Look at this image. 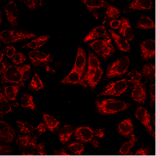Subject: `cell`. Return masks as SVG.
<instances>
[{
    "label": "cell",
    "mask_w": 156,
    "mask_h": 156,
    "mask_svg": "<svg viewBox=\"0 0 156 156\" xmlns=\"http://www.w3.org/2000/svg\"><path fill=\"white\" fill-rule=\"evenodd\" d=\"M31 66L29 65L16 66L9 65L2 74H1L2 83H13L19 86H25L24 83L28 79Z\"/></svg>",
    "instance_id": "1"
},
{
    "label": "cell",
    "mask_w": 156,
    "mask_h": 156,
    "mask_svg": "<svg viewBox=\"0 0 156 156\" xmlns=\"http://www.w3.org/2000/svg\"><path fill=\"white\" fill-rule=\"evenodd\" d=\"M95 104L96 108L99 114L103 115L117 114L127 110L131 106L130 103L113 99L96 101Z\"/></svg>",
    "instance_id": "2"
},
{
    "label": "cell",
    "mask_w": 156,
    "mask_h": 156,
    "mask_svg": "<svg viewBox=\"0 0 156 156\" xmlns=\"http://www.w3.org/2000/svg\"><path fill=\"white\" fill-rule=\"evenodd\" d=\"M36 36V34L25 30H6L1 32L0 39L4 43H10L26 41Z\"/></svg>",
    "instance_id": "3"
},
{
    "label": "cell",
    "mask_w": 156,
    "mask_h": 156,
    "mask_svg": "<svg viewBox=\"0 0 156 156\" xmlns=\"http://www.w3.org/2000/svg\"><path fill=\"white\" fill-rule=\"evenodd\" d=\"M129 65V57L124 56L111 64L107 70L106 79L120 76L128 71Z\"/></svg>",
    "instance_id": "4"
},
{
    "label": "cell",
    "mask_w": 156,
    "mask_h": 156,
    "mask_svg": "<svg viewBox=\"0 0 156 156\" xmlns=\"http://www.w3.org/2000/svg\"><path fill=\"white\" fill-rule=\"evenodd\" d=\"M93 50L104 59L111 57L115 53V48L110 38L97 40L89 43Z\"/></svg>",
    "instance_id": "5"
},
{
    "label": "cell",
    "mask_w": 156,
    "mask_h": 156,
    "mask_svg": "<svg viewBox=\"0 0 156 156\" xmlns=\"http://www.w3.org/2000/svg\"><path fill=\"white\" fill-rule=\"evenodd\" d=\"M128 88V82L125 79L117 82H111L105 87L103 91L97 97L105 95L120 96L126 91Z\"/></svg>",
    "instance_id": "6"
},
{
    "label": "cell",
    "mask_w": 156,
    "mask_h": 156,
    "mask_svg": "<svg viewBox=\"0 0 156 156\" xmlns=\"http://www.w3.org/2000/svg\"><path fill=\"white\" fill-rule=\"evenodd\" d=\"M75 139L83 143H91L94 148L99 146V143L97 139L94 138V131L89 127H79L76 128L75 131Z\"/></svg>",
    "instance_id": "7"
},
{
    "label": "cell",
    "mask_w": 156,
    "mask_h": 156,
    "mask_svg": "<svg viewBox=\"0 0 156 156\" xmlns=\"http://www.w3.org/2000/svg\"><path fill=\"white\" fill-rule=\"evenodd\" d=\"M140 50L143 60H148L156 57V41L147 39L140 43Z\"/></svg>",
    "instance_id": "8"
},
{
    "label": "cell",
    "mask_w": 156,
    "mask_h": 156,
    "mask_svg": "<svg viewBox=\"0 0 156 156\" xmlns=\"http://www.w3.org/2000/svg\"><path fill=\"white\" fill-rule=\"evenodd\" d=\"M135 116L144 125L149 134L155 138V131H154L152 128L151 123V115L148 111L142 107H138L136 110Z\"/></svg>",
    "instance_id": "9"
},
{
    "label": "cell",
    "mask_w": 156,
    "mask_h": 156,
    "mask_svg": "<svg viewBox=\"0 0 156 156\" xmlns=\"http://www.w3.org/2000/svg\"><path fill=\"white\" fill-rule=\"evenodd\" d=\"M30 60L34 66H44L52 62V56L50 54L41 52L37 51L29 53Z\"/></svg>",
    "instance_id": "10"
},
{
    "label": "cell",
    "mask_w": 156,
    "mask_h": 156,
    "mask_svg": "<svg viewBox=\"0 0 156 156\" xmlns=\"http://www.w3.org/2000/svg\"><path fill=\"white\" fill-rule=\"evenodd\" d=\"M60 83L64 84H70L80 85L84 87L85 88H88L87 85L83 80V75L74 68L72 69L70 74L60 81Z\"/></svg>",
    "instance_id": "11"
},
{
    "label": "cell",
    "mask_w": 156,
    "mask_h": 156,
    "mask_svg": "<svg viewBox=\"0 0 156 156\" xmlns=\"http://www.w3.org/2000/svg\"><path fill=\"white\" fill-rule=\"evenodd\" d=\"M16 133L10 125L4 121H0V138L1 140L5 143L13 142Z\"/></svg>",
    "instance_id": "12"
},
{
    "label": "cell",
    "mask_w": 156,
    "mask_h": 156,
    "mask_svg": "<svg viewBox=\"0 0 156 156\" xmlns=\"http://www.w3.org/2000/svg\"><path fill=\"white\" fill-rule=\"evenodd\" d=\"M4 9L11 27L13 28L16 27L18 23V13L15 2L11 1L4 7Z\"/></svg>",
    "instance_id": "13"
},
{
    "label": "cell",
    "mask_w": 156,
    "mask_h": 156,
    "mask_svg": "<svg viewBox=\"0 0 156 156\" xmlns=\"http://www.w3.org/2000/svg\"><path fill=\"white\" fill-rule=\"evenodd\" d=\"M100 68V61L96 55L92 52L89 53L88 68L87 72L83 78L84 82H88L96 70Z\"/></svg>",
    "instance_id": "14"
},
{
    "label": "cell",
    "mask_w": 156,
    "mask_h": 156,
    "mask_svg": "<svg viewBox=\"0 0 156 156\" xmlns=\"http://www.w3.org/2000/svg\"><path fill=\"white\" fill-rule=\"evenodd\" d=\"M152 2L150 0H135L125 9V13L133 10H150L153 8Z\"/></svg>",
    "instance_id": "15"
},
{
    "label": "cell",
    "mask_w": 156,
    "mask_h": 156,
    "mask_svg": "<svg viewBox=\"0 0 156 156\" xmlns=\"http://www.w3.org/2000/svg\"><path fill=\"white\" fill-rule=\"evenodd\" d=\"M86 64L87 56L85 51L80 47H78L77 56L74 68L83 75L85 71Z\"/></svg>",
    "instance_id": "16"
},
{
    "label": "cell",
    "mask_w": 156,
    "mask_h": 156,
    "mask_svg": "<svg viewBox=\"0 0 156 156\" xmlns=\"http://www.w3.org/2000/svg\"><path fill=\"white\" fill-rule=\"evenodd\" d=\"M132 97L135 102L144 103L146 99V89L144 84H138L133 85Z\"/></svg>",
    "instance_id": "17"
},
{
    "label": "cell",
    "mask_w": 156,
    "mask_h": 156,
    "mask_svg": "<svg viewBox=\"0 0 156 156\" xmlns=\"http://www.w3.org/2000/svg\"><path fill=\"white\" fill-rule=\"evenodd\" d=\"M119 33L125 38L131 41L134 38L133 29L131 28L129 21L127 18H122L120 27L119 28Z\"/></svg>",
    "instance_id": "18"
},
{
    "label": "cell",
    "mask_w": 156,
    "mask_h": 156,
    "mask_svg": "<svg viewBox=\"0 0 156 156\" xmlns=\"http://www.w3.org/2000/svg\"><path fill=\"white\" fill-rule=\"evenodd\" d=\"M117 128L121 135L124 136L126 138H129L134 132V126L130 118L121 122Z\"/></svg>",
    "instance_id": "19"
},
{
    "label": "cell",
    "mask_w": 156,
    "mask_h": 156,
    "mask_svg": "<svg viewBox=\"0 0 156 156\" xmlns=\"http://www.w3.org/2000/svg\"><path fill=\"white\" fill-rule=\"evenodd\" d=\"M111 36L112 38L114 39V41L116 44L117 47L119 48V50L121 51L129 52L130 51V46L127 40L124 37H122L119 36L114 31L109 29Z\"/></svg>",
    "instance_id": "20"
},
{
    "label": "cell",
    "mask_w": 156,
    "mask_h": 156,
    "mask_svg": "<svg viewBox=\"0 0 156 156\" xmlns=\"http://www.w3.org/2000/svg\"><path fill=\"white\" fill-rule=\"evenodd\" d=\"M103 37H108L106 29L105 26H99L89 33L84 39V42L87 43L89 41Z\"/></svg>",
    "instance_id": "21"
},
{
    "label": "cell",
    "mask_w": 156,
    "mask_h": 156,
    "mask_svg": "<svg viewBox=\"0 0 156 156\" xmlns=\"http://www.w3.org/2000/svg\"><path fill=\"white\" fill-rule=\"evenodd\" d=\"M82 2L86 5L89 12H93L101 8H106L109 4L103 0H83Z\"/></svg>",
    "instance_id": "22"
},
{
    "label": "cell",
    "mask_w": 156,
    "mask_h": 156,
    "mask_svg": "<svg viewBox=\"0 0 156 156\" xmlns=\"http://www.w3.org/2000/svg\"><path fill=\"white\" fill-rule=\"evenodd\" d=\"M125 79L127 82L132 83L133 85L138 84H145L147 82V78L146 76L140 74L136 70L129 73L126 76Z\"/></svg>",
    "instance_id": "23"
},
{
    "label": "cell",
    "mask_w": 156,
    "mask_h": 156,
    "mask_svg": "<svg viewBox=\"0 0 156 156\" xmlns=\"http://www.w3.org/2000/svg\"><path fill=\"white\" fill-rule=\"evenodd\" d=\"M43 117L47 128L48 129V130L52 133H56L60 124V121L46 113L43 114Z\"/></svg>",
    "instance_id": "24"
},
{
    "label": "cell",
    "mask_w": 156,
    "mask_h": 156,
    "mask_svg": "<svg viewBox=\"0 0 156 156\" xmlns=\"http://www.w3.org/2000/svg\"><path fill=\"white\" fill-rule=\"evenodd\" d=\"M74 133L73 128L70 125H65L63 128L61 129L60 132L59 133V139L61 143L65 144L67 143L70 139L71 138V136Z\"/></svg>",
    "instance_id": "25"
},
{
    "label": "cell",
    "mask_w": 156,
    "mask_h": 156,
    "mask_svg": "<svg viewBox=\"0 0 156 156\" xmlns=\"http://www.w3.org/2000/svg\"><path fill=\"white\" fill-rule=\"evenodd\" d=\"M136 28L138 29H149L155 28V23L151 19L147 16H142L139 20Z\"/></svg>",
    "instance_id": "26"
},
{
    "label": "cell",
    "mask_w": 156,
    "mask_h": 156,
    "mask_svg": "<svg viewBox=\"0 0 156 156\" xmlns=\"http://www.w3.org/2000/svg\"><path fill=\"white\" fill-rule=\"evenodd\" d=\"M132 138L129 142L125 143L123 146L121 147L119 153L122 155H133V153L130 152V150L131 148L134 146L135 143L138 140L139 137L135 138V136L132 134Z\"/></svg>",
    "instance_id": "27"
},
{
    "label": "cell",
    "mask_w": 156,
    "mask_h": 156,
    "mask_svg": "<svg viewBox=\"0 0 156 156\" xmlns=\"http://www.w3.org/2000/svg\"><path fill=\"white\" fill-rule=\"evenodd\" d=\"M0 114L1 116H3L4 115L12 112L10 104L6 99V96L4 95V93L2 92L0 93Z\"/></svg>",
    "instance_id": "28"
},
{
    "label": "cell",
    "mask_w": 156,
    "mask_h": 156,
    "mask_svg": "<svg viewBox=\"0 0 156 156\" xmlns=\"http://www.w3.org/2000/svg\"><path fill=\"white\" fill-rule=\"evenodd\" d=\"M50 36H43L39 37V38L34 39L31 41L30 42L27 44L25 46L22 47L23 48H28L32 49H37L43 44H46L48 39H49Z\"/></svg>",
    "instance_id": "29"
},
{
    "label": "cell",
    "mask_w": 156,
    "mask_h": 156,
    "mask_svg": "<svg viewBox=\"0 0 156 156\" xmlns=\"http://www.w3.org/2000/svg\"><path fill=\"white\" fill-rule=\"evenodd\" d=\"M143 75L150 79L153 82L156 80V66L155 65L147 64L144 65L142 72Z\"/></svg>",
    "instance_id": "30"
},
{
    "label": "cell",
    "mask_w": 156,
    "mask_h": 156,
    "mask_svg": "<svg viewBox=\"0 0 156 156\" xmlns=\"http://www.w3.org/2000/svg\"><path fill=\"white\" fill-rule=\"evenodd\" d=\"M21 107L25 108L36 111V105L33 98L29 94H24L21 97Z\"/></svg>",
    "instance_id": "31"
},
{
    "label": "cell",
    "mask_w": 156,
    "mask_h": 156,
    "mask_svg": "<svg viewBox=\"0 0 156 156\" xmlns=\"http://www.w3.org/2000/svg\"><path fill=\"white\" fill-rule=\"evenodd\" d=\"M19 90H20L19 86H16V85L6 86L4 88L5 95L6 97L8 100L15 101L16 100V95Z\"/></svg>",
    "instance_id": "32"
},
{
    "label": "cell",
    "mask_w": 156,
    "mask_h": 156,
    "mask_svg": "<svg viewBox=\"0 0 156 156\" xmlns=\"http://www.w3.org/2000/svg\"><path fill=\"white\" fill-rule=\"evenodd\" d=\"M37 136L33 137L32 140L26 146L24 149L21 152V155L24 156H33L35 154L37 146Z\"/></svg>",
    "instance_id": "33"
},
{
    "label": "cell",
    "mask_w": 156,
    "mask_h": 156,
    "mask_svg": "<svg viewBox=\"0 0 156 156\" xmlns=\"http://www.w3.org/2000/svg\"><path fill=\"white\" fill-rule=\"evenodd\" d=\"M103 73V70L101 68L98 69L96 72L93 75L92 77L87 82L88 84L92 91H93L95 88L96 85H97L98 83L99 82L101 78H102V76Z\"/></svg>",
    "instance_id": "34"
},
{
    "label": "cell",
    "mask_w": 156,
    "mask_h": 156,
    "mask_svg": "<svg viewBox=\"0 0 156 156\" xmlns=\"http://www.w3.org/2000/svg\"><path fill=\"white\" fill-rule=\"evenodd\" d=\"M28 88L31 90L38 91L44 88V84L38 75L36 74L33 78H32V81L28 85Z\"/></svg>",
    "instance_id": "35"
},
{
    "label": "cell",
    "mask_w": 156,
    "mask_h": 156,
    "mask_svg": "<svg viewBox=\"0 0 156 156\" xmlns=\"http://www.w3.org/2000/svg\"><path fill=\"white\" fill-rule=\"evenodd\" d=\"M32 137L31 135H26V136H23V135H19L18 137V139L16 141V144L17 145L18 149L21 152L25 147L32 140Z\"/></svg>",
    "instance_id": "36"
},
{
    "label": "cell",
    "mask_w": 156,
    "mask_h": 156,
    "mask_svg": "<svg viewBox=\"0 0 156 156\" xmlns=\"http://www.w3.org/2000/svg\"><path fill=\"white\" fill-rule=\"evenodd\" d=\"M16 124L18 125L19 131L24 134H31L34 131V128L32 125L29 124L27 122H23L17 121Z\"/></svg>",
    "instance_id": "37"
},
{
    "label": "cell",
    "mask_w": 156,
    "mask_h": 156,
    "mask_svg": "<svg viewBox=\"0 0 156 156\" xmlns=\"http://www.w3.org/2000/svg\"><path fill=\"white\" fill-rule=\"evenodd\" d=\"M68 149L78 155H82L84 152V147L83 144L79 142L71 143L67 146Z\"/></svg>",
    "instance_id": "38"
},
{
    "label": "cell",
    "mask_w": 156,
    "mask_h": 156,
    "mask_svg": "<svg viewBox=\"0 0 156 156\" xmlns=\"http://www.w3.org/2000/svg\"><path fill=\"white\" fill-rule=\"evenodd\" d=\"M106 9V15L107 19H116L120 16V11L116 7L109 4Z\"/></svg>",
    "instance_id": "39"
},
{
    "label": "cell",
    "mask_w": 156,
    "mask_h": 156,
    "mask_svg": "<svg viewBox=\"0 0 156 156\" xmlns=\"http://www.w3.org/2000/svg\"><path fill=\"white\" fill-rule=\"evenodd\" d=\"M24 3L28 8L32 11L34 10L37 7L41 6L42 5V1L40 0H27L24 1Z\"/></svg>",
    "instance_id": "40"
},
{
    "label": "cell",
    "mask_w": 156,
    "mask_h": 156,
    "mask_svg": "<svg viewBox=\"0 0 156 156\" xmlns=\"http://www.w3.org/2000/svg\"><path fill=\"white\" fill-rule=\"evenodd\" d=\"M27 57L25 56V55L22 53H17L15 55L12 62L15 65H19V64H23L25 62Z\"/></svg>",
    "instance_id": "41"
},
{
    "label": "cell",
    "mask_w": 156,
    "mask_h": 156,
    "mask_svg": "<svg viewBox=\"0 0 156 156\" xmlns=\"http://www.w3.org/2000/svg\"><path fill=\"white\" fill-rule=\"evenodd\" d=\"M150 94L151 101L150 105L151 107H154L156 105V84L155 83L150 86Z\"/></svg>",
    "instance_id": "42"
},
{
    "label": "cell",
    "mask_w": 156,
    "mask_h": 156,
    "mask_svg": "<svg viewBox=\"0 0 156 156\" xmlns=\"http://www.w3.org/2000/svg\"><path fill=\"white\" fill-rule=\"evenodd\" d=\"M37 156H47L48 155L44 149V143H41L37 144L35 154Z\"/></svg>",
    "instance_id": "43"
},
{
    "label": "cell",
    "mask_w": 156,
    "mask_h": 156,
    "mask_svg": "<svg viewBox=\"0 0 156 156\" xmlns=\"http://www.w3.org/2000/svg\"><path fill=\"white\" fill-rule=\"evenodd\" d=\"M151 151H152V149L149 147H141L135 152V154L134 155L147 156L149 154Z\"/></svg>",
    "instance_id": "44"
},
{
    "label": "cell",
    "mask_w": 156,
    "mask_h": 156,
    "mask_svg": "<svg viewBox=\"0 0 156 156\" xmlns=\"http://www.w3.org/2000/svg\"><path fill=\"white\" fill-rule=\"evenodd\" d=\"M15 52H16L15 48L12 46H9L6 47L5 50V55L9 58H12L14 56Z\"/></svg>",
    "instance_id": "45"
},
{
    "label": "cell",
    "mask_w": 156,
    "mask_h": 156,
    "mask_svg": "<svg viewBox=\"0 0 156 156\" xmlns=\"http://www.w3.org/2000/svg\"><path fill=\"white\" fill-rule=\"evenodd\" d=\"M12 149L10 147L3 143H1L0 144V153L1 154H4L6 153H9L12 152Z\"/></svg>",
    "instance_id": "46"
},
{
    "label": "cell",
    "mask_w": 156,
    "mask_h": 156,
    "mask_svg": "<svg viewBox=\"0 0 156 156\" xmlns=\"http://www.w3.org/2000/svg\"><path fill=\"white\" fill-rule=\"evenodd\" d=\"M121 24V21L119 20H116V19H114V20H111V21H110V23L111 27L112 28L115 29L120 28Z\"/></svg>",
    "instance_id": "47"
},
{
    "label": "cell",
    "mask_w": 156,
    "mask_h": 156,
    "mask_svg": "<svg viewBox=\"0 0 156 156\" xmlns=\"http://www.w3.org/2000/svg\"><path fill=\"white\" fill-rule=\"evenodd\" d=\"M10 64L7 62V61L4 60L1 62V66H0V74H2L6 69L9 66Z\"/></svg>",
    "instance_id": "48"
},
{
    "label": "cell",
    "mask_w": 156,
    "mask_h": 156,
    "mask_svg": "<svg viewBox=\"0 0 156 156\" xmlns=\"http://www.w3.org/2000/svg\"><path fill=\"white\" fill-rule=\"evenodd\" d=\"M54 155L56 156H70V153L67 152L65 148H61L60 151H54Z\"/></svg>",
    "instance_id": "49"
},
{
    "label": "cell",
    "mask_w": 156,
    "mask_h": 156,
    "mask_svg": "<svg viewBox=\"0 0 156 156\" xmlns=\"http://www.w3.org/2000/svg\"><path fill=\"white\" fill-rule=\"evenodd\" d=\"M46 124H43V123H41V124H39L38 126V128H37V129L38 130L39 135H41L44 132L46 131Z\"/></svg>",
    "instance_id": "50"
},
{
    "label": "cell",
    "mask_w": 156,
    "mask_h": 156,
    "mask_svg": "<svg viewBox=\"0 0 156 156\" xmlns=\"http://www.w3.org/2000/svg\"><path fill=\"white\" fill-rule=\"evenodd\" d=\"M94 134L98 137H103L104 133L101 129H98L96 131H94Z\"/></svg>",
    "instance_id": "51"
},
{
    "label": "cell",
    "mask_w": 156,
    "mask_h": 156,
    "mask_svg": "<svg viewBox=\"0 0 156 156\" xmlns=\"http://www.w3.org/2000/svg\"><path fill=\"white\" fill-rule=\"evenodd\" d=\"M4 52H5L4 51H1V59H0L1 62L3 60V57H4V55H5Z\"/></svg>",
    "instance_id": "52"
},
{
    "label": "cell",
    "mask_w": 156,
    "mask_h": 156,
    "mask_svg": "<svg viewBox=\"0 0 156 156\" xmlns=\"http://www.w3.org/2000/svg\"><path fill=\"white\" fill-rule=\"evenodd\" d=\"M153 124L154 127L156 126V114H154L153 115Z\"/></svg>",
    "instance_id": "53"
}]
</instances>
